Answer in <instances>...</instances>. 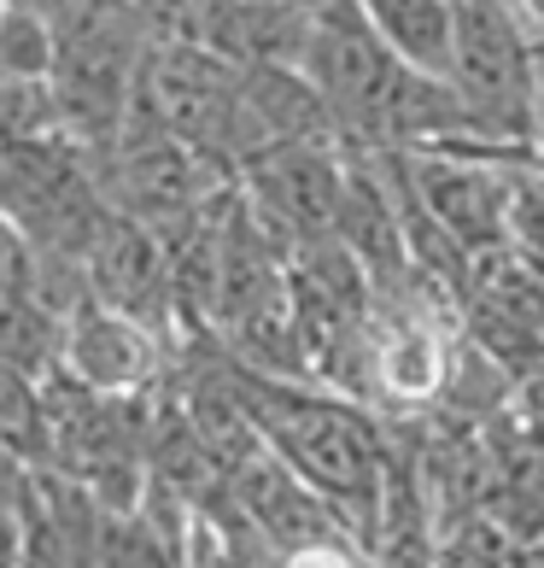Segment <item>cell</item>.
<instances>
[{
    "mask_svg": "<svg viewBox=\"0 0 544 568\" xmlns=\"http://www.w3.org/2000/svg\"><path fill=\"white\" fill-rule=\"evenodd\" d=\"M235 398L253 428L292 475L317 493L351 539H369L374 504L387 475V439L351 398L328 387H299L292 375H264L246 364L235 375Z\"/></svg>",
    "mask_w": 544,
    "mask_h": 568,
    "instance_id": "1",
    "label": "cell"
},
{
    "mask_svg": "<svg viewBox=\"0 0 544 568\" xmlns=\"http://www.w3.org/2000/svg\"><path fill=\"white\" fill-rule=\"evenodd\" d=\"M112 200L94 176V153L71 135H41L0 146V223L24 246L53 258H82Z\"/></svg>",
    "mask_w": 544,
    "mask_h": 568,
    "instance_id": "2",
    "label": "cell"
},
{
    "mask_svg": "<svg viewBox=\"0 0 544 568\" xmlns=\"http://www.w3.org/2000/svg\"><path fill=\"white\" fill-rule=\"evenodd\" d=\"M451 89L492 146H527L538 130V59L510 0H456Z\"/></svg>",
    "mask_w": 544,
    "mask_h": 568,
    "instance_id": "3",
    "label": "cell"
},
{
    "mask_svg": "<svg viewBox=\"0 0 544 568\" xmlns=\"http://www.w3.org/2000/svg\"><path fill=\"white\" fill-rule=\"evenodd\" d=\"M59 364L76 387L130 398L158 375V328L100 300H76L59 317Z\"/></svg>",
    "mask_w": 544,
    "mask_h": 568,
    "instance_id": "4",
    "label": "cell"
},
{
    "mask_svg": "<svg viewBox=\"0 0 544 568\" xmlns=\"http://www.w3.org/2000/svg\"><path fill=\"white\" fill-rule=\"evenodd\" d=\"M82 282H89V300L112 305V311H130L141 323H164L176 305L171 293V252L153 235L146 223L112 212L100 223V235L82 252Z\"/></svg>",
    "mask_w": 544,
    "mask_h": 568,
    "instance_id": "5",
    "label": "cell"
},
{
    "mask_svg": "<svg viewBox=\"0 0 544 568\" xmlns=\"http://www.w3.org/2000/svg\"><path fill=\"white\" fill-rule=\"evenodd\" d=\"M369 36L399 59V65L451 82L456 48V0H351Z\"/></svg>",
    "mask_w": 544,
    "mask_h": 568,
    "instance_id": "6",
    "label": "cell"
},
{
    "mask_svg": "<svg viewBox=\"0 0 544 568\" xmlns=\"http://www.w3.org/2000/svg\"><path fill=\"white\" fill-rule=\"evenodd\" d=\"M89 568H182V551L158 534L153 516L141 510H100L89 534Z\"/></svg>",
    "mask_w": 544,
    "mask_h": 568,
    "instance_id": "7",
    "label": "cell"
},
{
    "mask_svg": "<svg viewBox=\"0 0 544 568\" xmlns=\"http://www.w3.org/2000/svg\"><path fill=\"white\" fill-rule=\"evenodd\" d=\"M0 77L18 82L53 77V24L30 0H0Z\"/></svg>",
    "mask_w": 544,
    "mask_h": 568,
    "instance_id": "8",
    "label": "cell"
},
{
    "mask_svg": "<svg viewBox=\"0 0 544 568\" xmlns=\"http://www.w3.org/2000/svg\"><path fill=\"white\" fill-rule=\"evenodd\" d=\"M276 568H387L381 557H369L358 539H322V545H299V551H281Z\"/></svg>",
    "mask_w": 544,
    "mask_h": 568,
    "instance_id": "9",
    "label": "cell"
},
{
    "mask_svg": "<svg viewBox=\"0 0 544 568\" xmlns=\"http://www.w3.org/2000/svg\"><path fill=\"white\" fill-rule=\"evenodd\" d=\"M24 551H30V521L0 493V568H24Z\"/></svg>",
    "mask_w": 544,
    "mask_h": 568,
    "instance_id": "10",
    "label": "cell"
}]
</instances>
